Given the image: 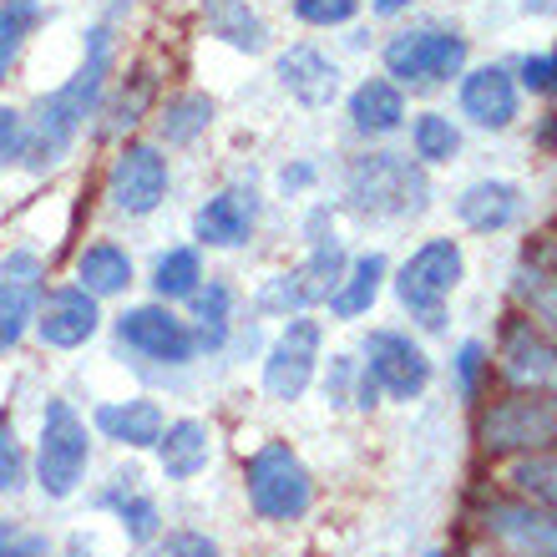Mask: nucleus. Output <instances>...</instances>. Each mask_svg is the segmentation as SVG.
I'll return each mask as SVG.
<instances>
[{
  "label": "nucleus",
  "mask_w": 557,
  "mask_h": 557,
  "mask_svg": "<svg viewBox=\"0 0 557 557\" xmlns=\"http://www.w3.org/2000/svg\"><path fill=\"white\" fill-rule=\"evenodd\" d=\"M107 72H112V30L97 26V30H87V57H82L76 76L66 87L51 91V97H41L36 112L26 117L21 162H26L30 173H46V168H57V162L72 152V143L82 137L87 117H97V107H102Z\"/></svg>",
  "instance_id": "nucleus-1"
},
{
  "label": "nucleus",
  "mask_w": 557,
  "mask_h": 557,
  "mask_svg": "<svg viewBox=\"0 0 557 557\" xmlns=\"http://www.w3.org/2000/svg\"><path fill=\"white\" fill-rule=\"evenodd\" d=\"M345 198L366 219H411L431 198V183H425L421 162L400 158V152H366L345 173Z\"/></svg>",
  "instance_id": "nucleus-2"
},
{
  "label": "nucleus",
  "mask_w": 557,
  "mask_h": 557,
  "mask_svg": "<svg viewBox=\"0 0 557 557\" xmlns=\"http://www.w3.org/2000/svg\"><path fill=\"white\" fill-rule=\"evenodd\" d=\"M244 486H249L253 512L264 517V522H299V517L309 512V502H314L309 467L294 456V446H284V441H264V446L249 456Z\"/></svg>",
  "instance_id": "nucleus-3"
},
{
  "label": "nucleus",
  "mask_w": 557,
  "mask_h": 557,
  "mask_svg": "<svg viewBox=\"0 0 557 557\" xmlns=\"http://www.w3.org/2000/svg\"><path fill=\"white\" fill-rule=\"evenodd\" d=\"M482 451H547L557 446V391H517V396L486 406L476 421Z\"/></svg>",
  "instance_id": "nucleus-4"
},
{
  "label": "nucleus",
  "mask_w": 557,
  "mask_h": 557,
  "mask_svg": "<svg viewBox=\"0 0 557 557\" xmlns=\"http://www.w3.org/2000/svg\"><path fill=\"white\" fill-rule=\"evenodd\" d=\"M461 274H467V259H461V244H456V238H431V244H421L396 274L400 309H406L411 320H421L425 330H441V309H446L451 289L461 284Z\"/></svg>",
  "instance_id": "nucleus-5"
},
{
  "label": "nucleus",
  "mask_w": 557,
  "mask_h": 557,
  "mask_svg": "<svg viewBox=\"0 0 557 557\" xmlns=\"http://www.w3.org/2000/svg\"><path fill=\"white\" fill-rule=\"evenodd\" d=\"M91 461L87 421L66 406V400H46L41 411V441H36V482L46 497H72Z\"/></svg>",
  "instance_id": "nucleus-6"
},
{
  "label": "nucleus",
  "mask_w": 557,
  "mask_h": 557,
  "mask_svg": "<svg viewBox=\"0 0 557 557\" xmlns=\"http://www.w3.org/2000/svg\"><path fill=\"white\" fill-rule=\"evenodd\" d=\"M345 269H350V253L330 238L320 249H309L305 264H294L289 274L269 278L253 305H259V314H289L294 320V314H305V309H314V305H330V294L339 289Z\"/></svg>",
  "instance_id": "nucleus-7"
},
{
  "label": "nucleus",
  "mask_w": 557,
  "mask_h": 557,
  "mask_svg": "<svg viewBox=\"0 0 557 557\" xmlns=\"http://www.w3.org/2000/svg\"><path fill=\"white\" fill-rule=\"evenodd\" d=\"M497 370L512 391H557V339L517 309V314H507V324H502Z\"/></svg>",
  "instance_id": "nucleus-8"
},
{
  "label": "nucleus",
  "mask_w": 557,
  "mask_h": 557,
  "mask_svg": "<svg viewBox=\"0 0 557 557\" xmlns=\"http://www.w3.org/2000/svg\"><path fill=\"white\" fill-rule=\"evenodd\" d=\"M467 66V41L456 30H400L385 41V72L396 82H451Z\"/></svg>",
  "instance_id": "nucleus-9"
},
{
  "label": "nucleus",
  "mask_w": 557,
  "mask_h": 557,
  "mask_svg": "<svg viewBox=\"0 0 557 557\" xmlns=\"http://www.w3.org/2000/svg\"><path fill=\"white\" fill-rule=\"evenodd\" d=\"M370 381L391 400H416L431 385V355L400 330H370L366 335V366Z\"/></svg>",
  "instance_id": "nucleus-10"
},
{
  "label": "nucleus",
  "mask_w": 557,
  "mask_h": 557,
  "mask_svg": "<svg viewBox=\"0 0 557 557\" xmlns=\"http://www.w3.org/2000/svg\"><path fill=\"white\" fill-rule=\"evenodd\" d=\"M117 339L127 350L158 360V366H188L198 355V339H193V324L177 320L173 309L162 305H137V309H122L117 314Z\"/></svg>",
  "instance_id": "nucleus-11"
},
{
  "label": "nucleus",
  "mask_w": 557,
  "mask_h": 557,
  "mask_svg": "<svg viewBox=\"0 0 557 557\" xmlns=\"http://www.w3.org/2000/svg\"><path fill=\"white\" fill-rule=\"evenodd\" d=\"M107 198L127 219H147L168 198V158L152 143H127L107 173Z\"/></svg>",
  "instance_id": "nucleus-12"
},
{
  "label": "nucleus",
  "mask_w": 557,
  "mask_h": 557,
  "mask_svg": "<svg viewBox=\"0 0 557 557\" xmlns=\"http://www.w3.org/2000/svg\"><path fill=\"white\" fill-rule=\"evenodd\" d=\"M482 532L517 557H557V512L528 497H492L482 507Z\"/></svg>",
  "instance_id": "nucleus-13"
},
{
  "label": "nucleus",
  "mask_w": 557,
  "mask_h": 557,
  "mask_svg": "<svg viewBox=\"0 0 557 557\" xmlns=\"http://www.w3.org/2000/svg\"><path fill=\"white\" fill-rule=\"evenodd\" d=\"M41 299H46V264L30 249L5 253L0 259V355L21 345V335L36 324Z\"/></svg>",
  "instance_id": "nucleus-14"
},
{
  "label": "nucleus",
  "mask_w": 557,
  "mask_h": 557,
  "mask_svg": "<svg viewBox=\"0 0 557 557\" xmlns=\"http://www.w3.org/2000/svg\"><path fill=\"white\" fill-rule=\"evenodd\" d=\"M314 366H320V324L294 314L278 339L269 345V360H264V391L274 400H299L314 381Z\"/></svg>",
  "instance_id": "nucleus-15"
},
{
  "label": "nucleus",
  "mask_w": 557,
  "mask_h": 557,
  "mask_svg": "<svg viewBox=\"0 0 557 557\" xmlns=\"http://www.w3.org/2000/svg\"><path fill=\"white\" fill-rule=\"evenodd\" d=\"M97 324H102V309L91 299L82 284L72 289H51L36 309V335L51 345V350H76V345H87L97 335Z\"/></svg>",
  "instance_id": "nucleus-16"
},
{
  "label": "nucleus",
  "mask_w": 557,
  "mask_h": 557,
  "mask_svg": "<svg viewBox=\"0 0 557 557\" xmlns=\"http://www.w3.org/2000/svg\"><path fill=\"white\" fill-rule=\"evenodd\" d=\"M253 223H259L253 188H223L193 213V238L208 249H238V244H249Z\"/></svg>",
  "instance_id": "nucleus-17"
},
{
  "label": "nucleus",
  "mask_w": 557,
  "mask_h": 557,
  "mask_svg": "<svg viewBox=\"0 0 557 557\" xmlns=\"http://www.w3.org/2000/svg\"><path fill=\"white\" fill-rule=\"evenodd\" d=\"M274 76L299 107H330L339 97V66L324 57L320 46H289V51H278Z\"/></svg>",
  "instance_id": "nucleus-18"
},
{
  "label": "nucleus",
  "mask_w": 557,
  "mask_h": 557,
  "mask_svg": "<svg viewBox=\"0 0 557 557\" xmlns=\"http://www.w3.org/2000/svg\"><path fill=\"white\" fill-rule=\"evenodd\" d=\"M461 112L486 133H502L517 122V82L502 66H476L461 82Z\"/></svg>",
  "instance_id": "nucleus-19"
},
{
  "label": "nucleus",
  "mask_w": 557,
  "mask_h": 557,
  "mask_svg": "<svg viewBox=\"0 0 557 557\" xmlns=\"http://www.w3.org/2000/svg\"><path fill=\"white\" fill-rule=\"evenodd\" d=\"M97 431H102L107 441H117V446H127V451H147V446H158L162 436V406L158 400H107V406H97Z\"/></svg>",
  "instance_id": "nucleus-20"
},
{
  "label": "nucleus",
  "mask_w": 557,
  "mask_h": 557,
  "mask_svg": "<svg viewBox=\"0 0 557 557\" xmlns=\"http://www.w3.org/2000/svg\"><path fill=\"white\" fill-rule=\"evenodd\" d=\"M208 456H213V436H208L203 421L162 425L158 461H162V476H168V482H193L198 471H208Z\"/></svg>",
  "instance_id": "nucleus-21"
},
{
  "label": "nucleus",
  "mask_w": 557,
  "mask_h": 557,
  "mask_svg": "<svg viewBox=\"0 0 557 557\" xmlns=\"http://www.w3.org/2000/svg\"><path fill=\"white\" fill-rule=\"evenodd\" d=\"M350 122L360 137H391L400 122H406V97H400V87L385 82V76L360 82L350 97Z\"/></svg>",
  "instance_id": "nucleus-22"
},
{
  "label": "nucleus",
  "mask_w": 557,
  "mask_h": 557,
  "mask_svg": "<svg viewBox=\"0 0 557 557\" xmlns=\"http://www.w3.org/2000/svg\"><path fill=\"white\" fill-rule=\"evenodd\" d=\"M456 219L467 223L471 234H497V228H507V223L517 219V188L512 183L482 177V183H471V188L456 198Z\"/></svg>",
  "instance_id": "nucleus-23"
},
{
  "label": "nucleus",
  "mask_w": 557,
  "mask_h": 557,
  "mask_svg": "<svg viewBox=\"0 0 557 557\" xmlns=\"http://www.w3.org/2000/svg\"><path fill=\"white\" fill-rule=\"evenodd\" d=\"M76 284L91 294V299H107V294H122L133 284V259L117 244H87L76 253Z\"/></svg>",
  "instance_id": "nucleus-24"
},
{
  "label": "nucleus",
  "mask_w": 557,
  "mask_h": 557,
  "mask_svg": "<svg viewBox=\"0 0 557 557\" xmlns=\"http://www.w3.org/2000/svg\"><path fill=\"white\" fill-rule=\"evenodd\" d=\"M381 284H385V259L381 253H360V259L345 269L339 289L330 294V314H335V320H355V314H366V309L375 305Z\"/></svg>",
  "instance_id": "nucleus-25"
},
{
  "label": "nucleus",
  "mask_w": 557,
  "mask_h": 557,
  "mask_svg": "<svg viewBox=\"0 0 557 557\" xmlns=\"http://www.w3.org/2000/svg\"><path fill=\"white\" fill-rule=\"evenodd\" d=\"M203 15H208V30L219 36L223 46L234 51H264V21L249 11V0H203Z\"/></svg>",
  "instance_id": "nucleus-26"
},
{
  "label": "nucleus",
  "mask_w": 557,
  "mask_h": 557,
  "mask_svg": "<svg viewBox=\"0 0 557 557\" xmlns=\"http://www.w3.org/2000/svg\"><path fill=\"white\" fill-rule=\"evenodd\" d=\"M188 305H193V339H198V350H219L228 339V305H234L228 284H198L188 294Z\"/></svg>",
  "instance_id": "nucleus-27"
},
{
  "label": "nucleus",
  "mask_w": 557,
  "mask_h": 557,
  "mask_svg": "<svg viewBox=\"0 0 557 557\" xmlns=\"http://www.w3.org/2000/svg\"><path fill=\"white\" fill-rule=\"evenodd\" d=\"M137 476H117V486L107 492V507L117 512V522H122V532L133 537V543H152L158 537V502L147 497V492H137Z\"/></svg>",
  "instance_id": "nucleus-28"
},
{
  "label": "nucleus",
  "mask_w": 557,
  "mask_h": 557,
  "mask_svg": "<svg viewBox=\"0 0 557 557\" xmlns=\"http://www.w3.org/2000/svg\"><path fill=\"white\" fill-rule=\"evenodd\" d=\"M208 122H213V97H203V91H183V97H173V102L162 107L158 133H162L168 147H188L198 133H208Z\"/></svg>",
  "instance_id": "nucleus-29"
},
{
  "label": "nucleus",
  "mask_w": 557,
  "mask_h": 557,
  "mask_svg": "<svg viewBox=\"0 0 557 557\" xmlns=\"http://www.w3.org/2000/svg\"><path fill=\"white\" fill-rule=\"evenodd\" d=\"M198 284H203V259H198V249H168V253H158V264H152V289H158L162 305L188 299Z\"/></svg>",
  "instance_id": "nucleus-30"
},
{
  "label": "nucleus",
  "mask_w": 557,
  "mask_h": 557,
  "mask_svg": "<svg viewBox=\"0 0 557 557\" xmlns=\"http://www.w3.org/2000/svg\"><path fill=\"white\" fill-rule=\"evenodd\" d=\"M507 482L517 486V497L537 502V507H553L557 512V451H528L522 461H512Z\"/></svg>",
  "instance_id": "nucleus-31"
},
{
  "label": "nucleus",
  "mask_w": 557,
  "mask_h": 557,
  "mask_svg": "<svg viewBox=\"0 0 557 557\" xmlns=\"http://www.w3.org/2000/svg\"><path fill=\"white\" fill-rule=\"evenodd\" d=\"M512 294L522 299V314H528V320L557 330V274H547V269H537V264H522L512 278Z\"/></svg>",
  "instance_id": "nucleus-32"
},
{
  "label": "nucleus",
  "mask_w": 557,
  "mask_h": 557,
  "mask_svg": "<svg viewBox=\"0 0 557 557\" xmlns=\"http://www.w3.org/2000/svg\"><path fill=\"white\" fill-rule=\"evenodd\" d=\"M36 26H41V0H5L0 5V76L11 72L15 51Z\"/></svg>",
  "instance_id": "nucleus-33"
},
{
  "label": "nucleus",
  "mask_w": 557,
  "mask_h": 557,
  "mask_svg": "<svg viewBox=\"0 0 557 557\" xmlns=\"http://www.w3.org/2000/svg\"><path fill=\"white\" fill-rule=\"evenodd\" d=\"M152 91H158V82H152V72H147V66H137V72L127 76V87H122V97H117V107H112V117H107V127H102V133H107V137L133 133L137 122H143L147 102H152Z\"/></svg>",
  "instance_id": "nucleus-34"
},
{
  "label": "nucleus",
  "mask_w": 557,
  "mask_h": 557,
  "mask_svg": "<svg viewBox=\"0 0 557 557\" xmlns=\"http://www.w3.org/2000/svg\"><path fill=\"white\" fill-rule=\"evenodd\" d=\"M411 143H416V158L421 162H451L456 147H461V133L451 127V117L441 112H421L411 127Z\"/></svg>",
  "instance_id": "nucleus-35"
},
{
  "label": "nucleus",
  "mask_w": 557,
  "mask_h": 557,
  "mask_svg": "<svg viewBox=\"0 0 557 557\" xmlns=\"http://www.w3.org/2000/svg\"><path fill=\"white\" fill-rule=\"evenodd\" d=\"M21 476H26V451H21V441H15L11 416L0 411V492H15Z\"/></svg>",
  "instance_id": "nucleus-36"
},
{
  "label": "nucleus",
  "mask_w": 557,
  "mask_h": 557,
  "mask_svg": "<svg viewBox=\"0 0 557 557\" xmlns=\"http://www.w3.org/2000/svg\"><path fill=\"white\" fill-rule=\"evenodd\" d=\"M360 11V0H294V15L305 26H345Z\"/></svg>",
  "instance_id": "nucleus-37"
},
{
  "label": "nucleus",
  "mask_w": 557,
  "mask_h": 557,
  "mask_svg": "<svg viewBox=\"0 0 557 557\" xmlns=\"http://www.w3.org/2000/svg\"><path fill=\"white\" fill-rule=\"evenodd\" d=\"M147 557H219V543L203 532H168Z\"/></svg>",
  "instance_id": "nucleus-38"
},
{
  "label": "nucleus",
  "mask_w": 557,
  "mask_h": 557,
  "mask_svg": "<svg viewBox=\"0 0 557 557\" xmlns=\"http://www.w3.org/2000/svg\"><path fill=\"white\" fill-rule=\"evenodd\" d=\"M522 87L537 91V97H553L557 91V51L553 57H528L522 61Z\"/></svg>",
  "instance_id": "nucleus-39"
},
{
  "label": "nucleus",
  "mask_w": 557,
  "mask_h": 557,
  "mask_svg": "<svg viewBox=\"0 0 557 557\" xmlns=\"http://www.w3.org/2000/svg\"><path fill=\"white\" fill-rule=\"evenodd\" d=\"M21 147H26V112L0 107V162H15Z\"/></svg>",
  "instance_id": "nucleus-40"
},
{
  "label": "nucleus",
  "mask_w": 557,
  "mask_h": 557,
  "mask_svg": "<svg viewBox=\"0 0 557 557\" xmlns=\"http://www.w3.org/2000/svg\"><path fill=\"white\" fill-rule=\"evenodd\" d=\"M482 360L486 350L476 345V339H467L461 345V355H456V375H461V396H476V381H482Z\"/></svg>",
  "instance_id": "nucleus-41"
},
{
  "label": "nucleus",
  "mask_w": 557,
  "mask_h": 557,
  "mask_svg": "<svg viewBox=\"0 0 557 557\" xmlns=\"http://www.w3.org/2000/svg\"><path fill=\"white\" fill-rule=\"evenodd\" d=\"M305 234H309V244H314V249L335 238V219H330V208H314V213H309V219H305Z\"/></svg>",
  "instance_id": "nucleus-42"
},
{
  "label": "nucleus",
  "mask_w": 557,
  "mask_h": 557,
  "mask_svg": "<svg viewBox=\"0 0 557 557\" xmlns=\"http://www.w3.org/2000/svg\"><path fill=\"white\" fill-rule=\"evenodd\" d=\"M41 537H0V557H41Z\"/></svg>",
  "instance_id": "nucleus-43"
},
{
  "label": "nucleus",
  "mask_w": 557,
  "mask_h": 557,
  "mask_svg": "<svg viewBox=\"0 0 557 557\" xmlns=\"http://www.w3.org/2000/svg\"><path fill=\"white\" fill-rule=\"evenodd\" d=\"M537 269H547V274H557V234H547V238H537L532 244V253H528Z\"/></svg>",
  "instance_id": "nucleus-44"
},
{
  "label": "nucleus",
  "mask_w": 557,
  "mask_h": 557,
  "mask_svg": "<svg viewBox=\"0 0 557 557\" xmlns=\"http://www.w3.org/2000/svg\"><path fill=\"white\" fill-rule=\"evenodd\" d=\"M350 375H355L350 360H335V370H330V381H324V396H330V400H345V385H350Z\"/></svg>",
  "instance_id": "nucleus-45"
},
{
  "label": "nucleus",
  "mask_w": 557,
  "mask_h": 557,
  "mask_svg": "<svg viewBox=\"0 0 557 557\" xmlns=\"http://www.w3.org/2000/svg\"><path fill=\"white\" fill-rule=\"evenodd\" d=\"M309 183H314V168H305V162H299V168H284V173H278V188H284V193L309 188Z\"/></svg>",
  "instance_id": "nucleus-46"
},
{
  "label": "nucleus",
  "mask_w": 557,
  "mask_h": 557,
  "mask_svg": "<svg viewBox=\"0 0 557 557\" xmlns=\"http://www.w3.org/2000/svg\"><path fill=\"white\" fill-rule=\"evenodd\" d=\"M355 406H360V411H370V406H381V385L370 381L366 370H360V385H355Z\"/></svg>",
  "instance_id": "nucleus-47"
},
{
  "label": "nucleus",
  "mask_w": 557,
  "mask_h": 557,
  "mask_svg": "<svg viewBox=\"0 0 557 557\" xmlns=\"http://www.w3.org/2000/svg\"><path fill=\"white\" fill-rule=\"evenodd\" d=\"M370 5H375V15H396V11H406L411 0H370Z\"/></svg>",
  "instance_id": "nucleus-48"
},
{
  "label": "nucleus",
  "mask_w": 557,
  "mask_h": 557,
  "mask_svg": "<svg viewBox=\"0 0 557 557\" xmlns=\"http://www.w3.org/2000/svg\"><path fill=\"white\" fill-rule=\"evenodd\" d=\"M431 557H446V553H431Z\"/></svg>",
  "instance_id": "nucleus-49"
}]
</instances>
